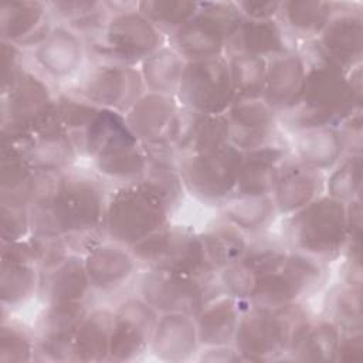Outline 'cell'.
Returning <instances> with one entry per match:
<instances>
[{
  "label": "cell",
  "instance_id": "obj_40",
  "mask_svg": "<svg viewBox=\"0 0 363 363\" xmlns=\"http://www.w3.org/2000/svg\"><path fill=\"white\" fill-rule=\"evenodd\" d=\"M47 6L54 23L69 27L84 40L96 37L111 16V9L106 1L58 0L47 1Z\"/></svg>",
  "mask_w": 363,
  "mask_h": 363
},
{
  "label": "cell",
  "instance_id": "obj_27",
  "mask_svg": "<svg viewBox=\"0 0 363 363\" xmlns=\"http://www.w3.org/2000/svg\"><path fill=\"white\" fill-rule=\"evenodd\" d=\"M179 106L176 96L146 91L123 118L128 129L143 146H169L167 133Z\"/></svg>",
  "mask_w": 363,
  "mask_h": 363
},
{
  "label": "cell",
  "instance_id": "obj_15",
  "mask_svg": "<svg viewBox=\"0 0 363 363\" xmlns=\"http://www.w3.org/2000/svg\"><path fill=\"white\" fill-rule=\"evenodd\" d=\"M89 309V301L43 305L33 325L35 335L34 360L72 362L74 337Z\"/></svg>",
  "mask_w": 363,
  "mask_h": 363
},
{
  "label": "cell",
  "instance_id": "obj_53",
  "mask_svg": "<svg viewBox=\"0 0 363 363\" xmlns=\"http://www.w3.org/2000/svg\"><path fill=\"white\" fill-rule=\"evenodd\" d=\"M362 109H357L350 116H347L343 122H340L336 128L340 133L345 155L354 153L362 155L363 147V129H362Z\"/></svg>",
  "mask_w": 363,
  "mask_h": 363
},
{
  "label": "cell",
  "instance_id": "obj_20",
  "mask_svg": "<svg viewBox=\"0 0 363 363\" xmlns=\"http://www.w3.org/2000/svg\"><path fill=\"white\" fill-rule=\"evenodd\" d=\"M85 271L94 292L112 295L132 285L140 265L130 248L104 240L84 254Z\"/></svg>",
  "mask_w": 363,
  "mask_h": 363
},
{
  "label": "cell",
  "instance_id": "obj_36",
  "mask_svg": "<svg viewBox=\"0 0 363 363\" xmlns=\"http://www.w3.org/2000/svg\"><path fill=\"white\" fill-rule=\"evenodd\" d=\"M113 308L106 305L91 306L72 345V362H106L109 359Z\"/></svg>",
  "mask_w": 363,
  "mask_h": 363
},
{
  "label": "cell",
  "instance_id": "obj_9",
  "mask_svg": "<svg viewBox=\"0 0 363 363\" xmlns=\"http://www.w3.org/2000/svg\"><path fill=\"white\" fill-rule=\"evenodd\" d=\"M61 91L122 115L146 92L138 67L91 57Z\"/></svg>",
  "mask_w": 363,
  "mask_h": 363
},
{
  "label": "cell",
  "instance_id": "obj_57",
  "mask_svg": "<svg viewBox=\"0 0 363 363\" xmlns=\"http://www.w3.org/2000/svg\"><path fill=\"white\" fill-rule=\"evenodd\" d=\"M362 196L346 203L347 241H362Z\"/></svg>",
  "mask_w": 363,
  "mask_h": 363
},
{
  "label": "cell",
  "instance_id": "obj_2",
  "mask_svg": "<svg viewBox=\"0 0 363 363\" xmlns=\"http://www.w3.org/2000/svg\"><path fill=\"white\" fill-rule=\"evenodd\" d=\"M295 48L306 61V79L298 108L279 118L288 133L312 126H337L362 109V65L347 72L340 69L322 55L315 40Z\"/></svg>",
  "mask_w": 363,
  "mask_h": 363
},
{
  "label": "cell",
  "instance_id": "obj_18",
  "mask_svg": "<svg viewBox=\"0 0 363 363\" xmlns=\"http://www.w3.org/2000/svg\"><path fill=\"white\" fill-rule=\"evenodd\" d=\"M13 145L18 147L31 169L40 174L65 173L74 169L81 159L72 136L57 116Z\"/></svg>",
  "mask_w": 363,
  "mask_h": 363
},
{
  "label": "cell",
  "instance_id": "obj_33",
  "mask_svg": "<svg viewBox=\"0 0 363 363\" xmlns=\"http://www.w3.org/2000/svg\"><path fill=\"white\" fill-rule=\"evenodd\" d=\"M291 156L303 166L328 173L345 155L336 126H312L291 132L286 138Z\"/></svg>",
  "mask_w": 363,
  "mask_h": 363
},
{
  "label": "cell",
  "instance_id": "obj_39",
  "mask_svg": "<svg viewBox=\"0 0 363 363\" xmlns=\"http://www.w3.org/2000/svg\"><path fill=\"white\" fill-rule=\"evenodd\" d=\"M43 174L35 173L13 143H3L0 150V201L28 204L34 199Z\"/></svg>",
  "mask_w": 363,
  "mask_h": 363
},
{
  "label": "cell",
  "instance_id": "obj_32",
  "mask_svg": "<svg viewBox=\"0 0 363 363\" xmlns=\"http://www.w3.org/2000/svg\"><path fill=\"white\" fill-rule=\"evenodd\" d=\"M289 156L291 150L286 138L244 152L235 191L250 196H269Z\"/></svg>",
  "mask_w": 363,
  "mask_h": 363
},
{
  "label": "cell",
  "instance_id": "obj_30",
  "mask_svg": "<svg viewBox=\"0 0 363 363\" xmlns=\"http://www.w3.org/2000/svg\"><path fill=\"white\" fill-rule=\"evenodd\" d=\"M294 48V41L278 18L250 20L242 17L227 38L225 57L248 54L269 60Z\"/></svg>",
  "mask_w": 363,
  "mask_h": 363
},
{
  "label": "cell",
  "instance_id": "obj_48",
  "mask_svg": "<svg viewBox=\"0 0 363 363\" xmlns=\"http://www.w3.org/2000/svg\"><path fill=\"white\" fill-rule=\"evenodd\" d=\"M362 155L346 153L325 174V194L342 201L349 203L350 200L362 196Z\"/></svg>",
  "mask_w": 363,
  "mask_h": 363
},
{
  "label": "cell",
  "instance_id": "obj_8",
  "mask_svg": "<svg viewBox=\"0 0 363 363\" xmlns=\"http://www.w3.org/2000/svg\"><path fill=\"white\" fill-rule=\"evenodd\" d=\"M242 152L231 143L177 156L186 193L203 206L218 208L235 193Z\"/></svg>",
  "mask_w": 363,
  "mask_h": 363
},
{
  "label": "cell",
  "instance_id": "obj_49",
  "mask_svg": "<svg viewBox=\"0 0 363 363\" xmlns=\"http://www.w3.org/2000/svg\"><path fill=\"white\" fill-rule=\"evenodd\" d=\"M35 352L34 328L3 316L0 326V362H31Z\"/></svg>",
  "mask_w": 363,
  "mask_h": 363
},
{
  "label": "cell",
  "instance_id": "obj_22",
  "mask_svg": "<svg viewBox=\"0 0 363 363\" xmlns=\"http://www.w3.org/2000/svg\"><path fill=\"white\" fill-rule=\"evenodd\" d=\"M319 51L343 71L362 65L363 16L360 9L346 3L315 40Z\"/></svg>",
  "mask_w": 363,
  "mask_h": 363
},
{
  "label": "cell",
  "instance_id": "obj_23",
  "mask_svg": "<svg viewBox=\"0 0 363 363\" xmlns=\"http://www.w3.org/2000/svg\"><path fill=\"white\" fill-rule=\"evenodd\" d=\"M224 115L230 143L242 153L282 139L279 116L261 98L234 102Z\"/></svg>",
  "mask_w": 363,
  "mask_h": 363
},
{
  "label": "cell",
  "instance_id": "obj_26",
  "mask_svg": "<svg viewBox=\"0 0 363 363\" xmlns=\"http://www.w3.org/2000/svg\"><path fill=\"white\" fill-rule=\"evenodd\" d=\"M200 349L194 316L183 312L159 313L147 352L160 362L194 360Z\"/></svg>",
  "mask_w": 363,
  "mask_h": 363
},
{
  "label": "cell",
  "instance_id": "obj_56",
  "mask_svg": "<svg viewBox=\"0 0 363 363\" xmlns=\"http://www.w3.org/2000/svg\"><path fill=\"white\" fill-rule=\"evenodd\" d=\"M194 360L211 363H238L242 362L233 345H213L200 346Z\"/></svg>",
  "mask_w": 363,
  "mask_h": 363
},
{
  "label": "cell",
  "instance_id": "obj_54",
  "mask_svg": "<svg viewBox=\"0 0 363 363\" xmlns=\"http://www.w3.org/2000/svg\"><path fill=\"white\" fill-rule=\"evenodd\" d=\"M282 1H262V0H240L235 1L244 18L250 20H271L277 18Z\"/></svg>",
  "mask_w": 363,
  "mask_h": 363
},
{
  "label": "cell",
  "instance_id": "obj_29",
  "mask_svg": "<svg viewBox=\"0 0 363 363\" xmlns=\"http://www.w3.org/2000/svg\"><path fill=\"white\" fill-rule=\"evenodd\" d=\"M322 194H325V173L309 169L289 156L269 196L281 218L305 207Z\"/></svg>",
  "mask_w": 363,
  "mask_h": 363
},
{
  "label": "cell",
  "instance_id": "obj_7",
  "mask_svg": "<svg viewBox=\"0 0 363 363\" xmlns=\"http://www.w3.org/2000/svg\"><path fill=\"white\" fill-rule=\"evenodd\" d=\"M140 268L189 277H208L211 268L200 231L172 221L130 247Z\"/></svg>",
  "mask_w": 363,
  "mask_h": 363
},
{
  "label": "cell",
  "instance_id": "obj_38",
  "mask_svg": "<svg viewBox=\"0 0 363 363\" xmlns=\"http://www.w3.org/2000/svg\"><path fill=\"white\" fill-rule=\"evenodd\" d=\"M218 217L247 235L271 230L279 218L271 196H250L234 193L218 208Z\"/></svg>",
  "mask_w": 363,
  "mask_h": 363
},
{
  "label": "cell",
  "instance_id": "obj_10",
  "mask_svg": "<svg viewBox=\"0 0 363 363\" xmlns=\"http://www.w3.org/2000/svg\"><path fill=\"white\" fill-rule=\"evenodd\" d=\"M132 286L133 294L159 313L183 312L191 316L221 294L217 274L189 277L147 268H140Z\"/></svg>",
  "mask_w": 363,
  "mask_h": 363
},
{
  "label": "cell",
  "instance_id": "obj_14",
  "mask_svg": "<svg viewBox=\"0 0 363 363\" xmlns=\"http://www.w3.org/2000/svg\"><path fill=\"white\" fill-rule=\"evenodd\" d=\"M26 52L28 68L58 89L74 81L88 61L85 40L60 23H54L48 34Z\"/></svg>",
  "mask_w": 363,
  "mask_h": 363
},
{
  "label": "cell",
  "instance_id": "obj_43",
  "mask_svg": "<svg viewBox=\"0 0 363 363\" xmlns=\"http://www.w3.org/2000/svg\"><path fill=\"white\" fill-rule=\"evenodd\" d=\"M342 332L328 318H315L303 337L289 353L288 360L295 362H336Z\"/></svg>",
  "mask_w": 363,
  "mask_h": 363
},
{
  "label": "cell",
  "instance_id": "obj_4",
  "mask_svg": "<svg viewBox=\"0 0 363 363\" xmlns=\"http://www.w3.org/2000/svg\"><path fill=\"white\" fill-rule=\"evenodd\" d=\"M111 16L102 31L85 40L88 57L126 65L139 64L167 44V37L136 9V1H106Z\"/></svg>",
  "mask_w": 363,
  "mask_h": 363
},
{
  "label": "cell",
  "instance_id": "obj_19",
  "mask_svg": "<svg viewBox=\"0 0 363 363\" xmlns=\"http://www.w3.org/2000/svg\"><path fill=\"white\" fill-rule=\"evenodd\" d=\"M147 153L128 126L113 135L91 159L92 172L113 187L135 184L147 169Z\"/></svg>",
  "mask_w": 363,
  "mask_h": 363
},
{
  "label": "cell",
  "instance_id": "obj_12",
  "mask_svg": "<svg viewBox=\"0 0 363 363\" xmlns=\"http://www.w3.org/2000/svg\"><path fill=\"white\" fill-rule=\"evenodd\" d=\"M326 274L328 264L291 250L277 269L259 277L255 294L248 303L275 308L306 302L325 285Z\"/></svg>",
  "mask_w": 363,
  "mask_h": 363
},
{
  "label": "cell",
  "instance_id": "obj_6",
  "mask_svg": "<svg viewBox=\"0 0 363 363\" xmlns=\"http://www.w3.org/2000/svg\"><path fill=\"white\" fill-rule=\"evenodd\" d=\"M58 89L28 67L1 92L0 136L3 143H17L57 116Z\"/></svg>",
  "mask_w": 363,
  "mask_h": 363
},
{
  "label": "cell",
  "instance_id": "obj_17",
  "mask_svg": "<svg viewBox=\"0 0 363 363\" xmlns=\"http://www.w3.org/2000/svg\"><path fill=\"white\" fill-rule=\"evenodd\" d=\"M159 312L136 294L113 306V322L108 362H132L147 353Z\"/></svg>",
  "mask_w": 363,
  "mask_h": 363
},
{
  "label": "cell",
  "instance_id": "obj_1",
  "mask_svg": "<svg viewBox=\"0 0 363 363\" xmlns=\"http://www.w3.org/2000/svg\"><path fill=\"white\" fill-rule=\"evenodd\" d=\"M109 191L94 172L71 169L43 174L30 203L31 234L61 238L72 252L85 254L102 242L104 216Z\"/></svg>",
  "mask_w": 363,
  "mask_h": 363
},
{
  "label": "cell",
  "instance_id": "obj_31",
  "mask_svg": "<svg viewBox=\"0 0 363 363\" xmlns=\"http://www.w3.org/2000/svg\"><path fill=\"white\" fill-rule=\"evenodd\" d=\"M92 292L82 254L69 252L62 261L40 272L37 298L41 305L86 302Z\"/></svg>",
  "mask_w": 363,
  "mask_h": 363
},
{
  "label": "cell",
  "instance_id": "obj_41",
  "mask_svg": "<svg viewBox=\"0 0 363 363\" xmlns=\"http://www.w3.org/2000/svg\"><path fill=\"white\" fill-rule=\"evenodd\" d=\"M200 237L207 259L216 272L241 259L248 242L247 234L220 217L208 223L200 231Z\"/></svg>",
  "mask_w": 363,
  "mask_h": 363
},
{
  "label": "cell",
  "instance_id": "obj_24",
  "mask_svg": "<svg viewBox=\"0 0 363 363\" xmlns=\"http://www.w3.org/2000/svg\"><path fill=\"white\" fill-rule=\"evenodd\" d=\"M306 79V61L291 50L267 61L265 86L261 99L281 118L301 104Z\"/></svg>",
  "mask_w": 363,
  "mask_h": 363
},
{
  "label": "cell",
  "instance_id": "obj_52",
  "mask_svg": "<svg viewBox=\"0 0 363 363\" xmlns=\"http://www.w3.org/2000/svg\"><path fill=\"white\" fill-rule=\"evenodd\" d=\"M24 54L26 51L17 44L1 41V92L10 88L27 68Z\"/></svg>",
  "mask_w": 363,
  "mask_h": 363
},
{
  "label": "cell",
  "instance_id": "obj_45",
  "mask_svg": "<svg viewBox=\"0 0 363 363\" xmlns=\"http://www.w3.org/2000/svg\"><path fill=\"white\" fill-rule=\"evenodd\" d=\"M284 237L271 230L248 235V242L241 261L259 277L277 269L289 252Z\"/></svg>",
  "mask_w": 363,
  "mask_h": 363
},
{
  "label": "cell",
  "instance_id": "obj_35",
  "mask_svg": "<svg viewBox=\"0 0 363 363\" xmlns=\"http://www.w3.org/2000/svg\"><path fill=\"white\" fill-rule=\"evenodd\" d=\"M345 4L323 0H285L281 3L277 18L296 45L316 40L329 20Z\"/></svg>",
  "mask_w": 363,
  "mask_h": 363
},
{
  "label": "cell",
  "instance_id": "obj_3",
  "mask_svg": "<svg viewBox=\"0 0 363 363\" xmlns=\"http://www.w3.org/2000/svg\"><path fill=\"white\" fill-rule=\"evenodd\" d=\"M279 234L289 250L329 265L340 258L347 241L346 204L322 194L295 213L281 217Z\"/></svg>",
  "mask_w": 363,
  "mask_h": 363
},
{
  "label": "cell",
  "instance_id": "obj_13",
  "mask_svg": "<svg viewBox=\"0 0 363 363\" xmlns=\"http://www.w3.org/2000/svg\"><path fill=\"white\" fill-rule=\"evenodd\" d=\"M174 96L187 109L208 115L225 113L234 104L227 58L186 61Z\"/></svg>",
  "mask_w": 363,
  "mask_h": 363
},
{
  "label": "cell",
  "instance_id": "obj_51",
  "mask_svg": "<svg viewBox=\"0 0 363 363\" xmlns=\"http://www.w3.org/2000/svg\"><path fill=\"white\" fill-rule=\"evenodd\" d=\"M1 242L24 240L31 234L30 206L18 201H0Z\"/></svg>",
  "mask_w": 363,
  "mask_h": 363
},
{
  "label": "cell",
  "instance_id": "obj_34",
  "mask_svg": "<svg viewBox=\"0 0 363 363\" xmlns=\"http://www.w3.org/2000/svg\"><path fill=\"white\" fill-rule=\"evenodd\" d=\"M147 153V169L139 182L173 216L186 197V189L177 167V156L169 146H143Z\"/></svg>",
  "mask_w": 363,
  "mask_h": 363
},
{
  "label": "cell",
  "instance_id": "obj_55",
  "mask_svg": "<svg viewBox=\"0 0 363 363\" xmlns=\"http://www.w3.org/2000/svg\"><path fill=\"white\" fill-rule=\"evenodd\" d=\"M336 362H363V332L342 333Z\"/></svg>",
  "mask_w": 363,
  "mask_h": 363
},
{
  "label": "cell",
  "instance_id": "obj_50",
  "mask_svg": "<svg viewBox=\"0 0 363 363\" xmlns=\"http://www.w3.org/2000/svg\"><path fill=\"white\" fill-rule=\"evenodd\" d=\"M216 274L223 294L244 303H248L252 299L259 275L241 259L221 268Z\"/></svg>",
  "mask_w": 363,
  "mask_h": 363
},
{
  "label": "cell",
  "instance_id": "obj_47",
  "mask_svg": "<svg viewBox=\"0 0 363 363\" xmlns=\"http://www.w3.org/2000/svg\"><path fill=\"white\" fill-rule=\"evenodd\" d=\"M136 9L169 38L196 14L199 1L145 0L136 1Z\"/></svg>",
  "mask_w": 363,
  "mask_h": 363
},
{
  "label": "cell",
  "instance_id": "obj_44",
  "mask_svg": "<svg viewBox=\"0 0 363 363\" xmlns=\"http://www.w3.org/2000/svg\"><path fill=\"white\" fill-rule=\"evenodd\" d=\"M225 58L234 102L259 99L265 86L268 60L248 54H234Z\"/></svg>",
  "mask_w": 363,
  "mask_h": 363
},
{
  "label": "cell",
  "instance_id": "obj_37",
  "mask_svg": "<svg viewBox=\"0 0 363 363\" xmlns=\"http://www.w3.org/2000/svg\"><path fill=\"white\" fill-rule=\"evenodd\" d=\"M242 305L223 292L208 301L194 316L200 346L233 345Z\"/></svg>",
  "mask_w": 363,
  "mask_h": 363
},
{
  "label": "cell",
  "instance_id": "obj_16",
  "mask_svg": "<svg viewBox=\"0 0 363 363\" xmlns=\"http://www.w3.org/2000/svg\"><path fill=\"white\" fill-rule=\"evenodd\" d=\"M233 346L242 362L286 360V345L272 308L244 303Z\"/></svg>",
  "mask_w": 363,
  "mask_h": 363
},
{
  "label": "cell",
  "instance_id": "obj_21",
  "mask_svg": "<svg viewBox=\"0 0 363 363\" xmlns=\"http://www.w3.org/2000/svg\"><path fill=\"white\" fill-rule=\"evenodd\" d=\"M230 143L224 113L208 115L179 106L167 133V145L176 156L199 153Z\"/></svg>",
  "mask_w": 363,
  "mask_h": 363
},
{
  "label": "cell",
  "instance_id": "obj_46",
  "mask_svg": "<svg viewBox=\"0 0 363 363\" xmlns=\"http://www.w3.org/2000/svg\"><path fill=\"white\" fill-rule=\"evenodd\" d=\"M362 286L339 282L329 296L326 315L342 333L363 332Z\"/></svg>",
  "mask_w": 363,
  "mask_h": 363
},
{
  "label": "cell",
  "instance_id": "obj_28",
  "mask_svg": "<svg viewBox=\"0 0 363 363\" xmlns=\"http://www.w3.org/2000/svg\"><path fill=\"white\" fill-rule=\"evenodd\" d=\"M52 24L47 1L11 0L0 7L1 41L17 44L24 51L35 47Z\"/></svg>",
  "mask_w": 363,
  "mask_h": 363
},
{
  "label": "cell",
  "instance_id": "obj_11",
  "mask_svg": "<svg viewBox=\"0 0 363 363\" xmlns=\"http://www.w3.org/2000/svg\"><path fill=\"white\" fill-rule=\"evenodd\" d=\"M242 20L235 1H199L196 14L167 38L186 61L225 57L228 35Z\"/></svg>",
  "mask_w": 363,
  "mask_h": 363
},
{
  "label": "cell",
  "instance_id": "obj_25",
  "mask_svg": "<svg viewBox=\"0 0 363 363\" xmlns=\"http://www.w3.org/2000/svg\"><path fill=\"white\" fill-rule=\"evenodd\" d=\"M0 299L1 309L10 313L38 294L40 269L18 242H1Z\"/></svg>",
  "mask_w": 363,
  "mask_h": 363
},
{
  "label": "cell",
  "instance_id": "obj_5",
  "mask_svg": "<svg viewBox=\"0 0 363 363\" xmlns=\"http://www.w3.org/2000/svg\"><path fill=\"white\" fill-rule=\"evenodd\" d=\"M172 221V214L140 183L116 186L109 191L104 235L106 240L133 247Z\"/></svg>",
  "mask_w": 363,
  "mask_h": 363
},
{
  "label": "cell",
  "instance_id": "obj_42",
  "mask_svg": "<svg viewBox=\"0 0 363 363\" xmlns=\"http://www.w3.org/2000/svg\"><path fill=\"white\" fill-rule=\"evenodd\" d=\"M184 65L186 60L166 44L143 60L138 68L147 92L174 96Z\"/></svg>",
  "mask_w": 363,
  "mask_h": 363
}]
</instances>
